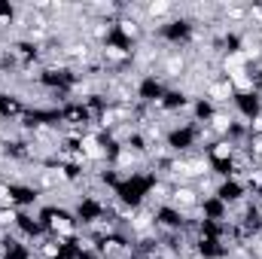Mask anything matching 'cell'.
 <instances>
[{
  "mask_svg": "<svg viewBox=\"0 0 262 259\" xmlns=\"http://www.w3.org/2000/svg\"><path fill=\"white\" fill-rule=\"evenodd\" d=\"M49 226H52V232L58 235V241H61V238H70V235L76 232V226H73V220H70L67 213H52V217H49Z\"/></svg>",
  "mask_w": 262,
  "mask_h": 259,
  "instance_id": "cell-1",
  "label": "cell"
},
{
  "mask_svg": "<svg viewBox=\"0 0 262 259\" xmlns=\"http://www.w3.org/2000/svg\"><path fill=\"white\" fill-rule=\"evenodd\" d=\"M207 95H210V101H226V98L235 95V89H232V82H229V76H226V79L210 82V85H207Z\"/></svg>",
  "mask_w": 262,
  "mask_h": 259,
  "instance_id": "cell-2",
  "label": "cell"
},
{
  "mask_svg": "<svg viewBox=\"0 0 262 259\" xmlns=\"http://www.w3.org/2000/svg\"><path fill=\"white\" fill-rule=\"evenodd\" d=\"M171 195H174V204H177L180 210L195 207V204H198V192H195V189H189V186H177Z\"/></svg>",
  "mask_w": 262,
  "mask_h": 259,
  "instance_id": "cell-3",
  "label": "cell"
},
{
  "mask_svg": "<svg viewBox=\"0 0 262 259\" xmlns=\"http://www.w3.org/2000/svg\"><path fill=\"white\" fill-rule=\"evenodd\" d=\"M235 156V146L229 143V140H220V143H213V149H210V159L213 162H229Z\"/></svg>",
  "mask_w": 262,
  "mask_h": 259,
  "instance_id": "cell-4",
  "label": "cell"
},
{
  "mask_svg": "<svg viewBox=\"0 0 262 259\" xmlns=\"http://www.w3.org/2000/svg\"><path fill=\"white\" fill-rule=\"evenodd\" d=\"M210 128H213V131H229V128H232V116H226V113L210 116Z\"/></svg>",
  "mask_w": 262,
  "mask_h": 259,
  "instance_id": "cell-5",
  "label": "cell"
},
{
  "mask_svg": "<svg viewBox=\"0 0 262 259\" xmlns=\"http://www.w3.org/2000/svg\"><path fill=\"white\" fill-rule=\"evenodd\" d=\"M104 55H107L110 61H125V58H128V55H125L119 46H107V49H104Z\"/></svg>",
  "mask_w": 262,
  "mask_h": 259,
  "instance_id": "cell-6",
  "label": "cell"
},
{
  "mask_svg": "<svg viewBox=\"0 0 262 259\" xmlns=\"http://www.w3.org/2000/svg\"><path fill=\"white\" fill-rule=\"evenodd\" d=\"M119 28H122V34H128V37H137V34H140L137 21H131V18H122V21H119Z\"/></svg>",
  "mask_w": 262,
  "mask_h": 259,
  "instance_id": "cell-7",
  "label": "cell"
},
{
  "mask_svg": "<svg viewBox=\"0 0 262 259\" xmlns=\"http://www.w3.org/2000/svg\"><path fill=\"white\" fill-rule=\"evenodd\" d=\"M165 12H171L168 3H152V6H149V15H165Z\"/></svg>",
  "mask_w": 262,
  "mask_h": 259,
  "instance_id": "cell-8",
  "label": "cell"
},
{
  "mask_svg": "<svg viewBox=\"0 0 262 259\" xmlns=\"http://www.w3.org/2000/svg\"><path fill=\"white\" fill-rule=\"evenodd\" d=\"M253 159H259V162H262V137L253 143Z\"/></svg>",
  "mask_w": 262,
  "mask_h": 259,
  "instance_id": "cell-9",
  "label": "cell"
},
{
  "mask_svg": "<svg viewBox=\"0 0 262 259\" xmlns=\"http://www.w3.org/2000/svg\"><path fill=\"white\" fill-rule=\"evenodd\" d=\"M250 128L256 131V134H262V116H256V119H250Z\"/></svg>",
  "mask_w": 262,
  "mask_h": 259,
  "instance_id": "cell-10",
  "label": "cell"
}]
</instances>
